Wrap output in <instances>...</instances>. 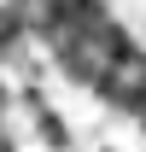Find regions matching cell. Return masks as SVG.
I'll return each instance as SVG.
<instances>
[{
  "instance_id": "obj_2",
  "label": "cell",
  "mask_w": 146,
  "mask_h": 152,
  "mask_svg": "<svg viewBox=\"0 0 146 152\" xmlns=\"http://www.w3.org/2000/svg\"><path fill=\"white\" fill-rule=\"evenodd\" d=\"M0 117H6V88H0Z\"/></svg>"
},
{
  "instance_id": "obj_1",
  "label": "cell",
  "mask_w": 146,
  "mask_h": 152,
  "mask_svg": "<svg viewBox=\"0 0 146 152\" xmlns=\"http://www.w3.org/2000/svg\"><path fill=\"white\" fill-rule=\"evenodd\" d=\"M41 117V134H47V146H70V134H64V117H53V111H35Z\"/></svg>"
}]
</instances>
